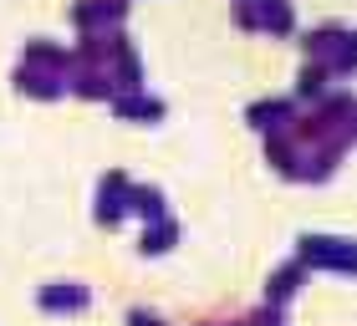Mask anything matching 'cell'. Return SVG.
I'll list each match as a JSON object with an SVG mask.
<instances>
[{"instance_id":"cell-1","label":"cell","mask_w":357,"mask_h":326,"mask_svg":"<svg viewBox=\"0 0 357 326\" xmlns=\"http://www.w3.org/2000/svg\"><path fill=\"white\" fill-rule=\"evenodd\" d=\"M123 10H128V0H92V6H77V15L72 21L77 26H102V31H118L123 26Z\"/></svg>"}]
</instances>
